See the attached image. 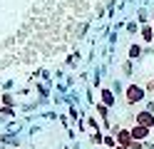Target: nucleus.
I'll use <instances>...</instances> for the list:
<instances>
[{
    "label": "nucleus",
    "instance_id": "f257e3e1",
    "mask_svg": "<svg viewBox=\"0 0 154 149\" xmlns=\"http://www.w3.org/2000/svg\"><path fill=\"white\" fill-rule=\"evenodd\" d=\"M124 102H127V104L147 102V89H144V85H137V82L127 85V87H124Z\"/></svg>",
    "mask_w": 154,
    "mask_h": 149
},
{
    "label": "nucleus",
    "instance_id": "f03ea898",
    "mask_svg": "<svg viewBox=\"0 0 154 149\" xmlns=\"http://www.w3.org/2000/svg\"><path fill=\"white\" fill-rule=\"evenodd\" d=\"M132 119H134V124H139V127L154 129V114L149 112V109H142V112H137V114H134Z\"/></svg>",
    "mask_w": 154,
    "mask_h": 149
},
{
    "label": "nucleus",
    "instance_id": "7ed1b4c3",
    "mask_svg": "<svg viewBox=\"0 0 154 149\" xmlns=\"http://www.w3.org/2000/svg\"><path fill=\"white\" fill-rule=\"evenodd\" d=\"M114 137H117V144L124 147V149H129V144L134 142V139H132V132H129V127H119Z\"/></svg>",
    "mask_w": 154,
    "mask_h": 149
},
{
    "label": "nucleus",
    "instance_id": "20e7f679",
    "mask_svg": "<svg viewBox=\"0 0 154 149\" xmlns=\"http://www.w3.org/2000/svg\"><path fill=\"white\" fill-rule=\"evenodd\" d=\"M129 132H132V139H134V142H147L152 129H147V127H139V124H129Z\"/></svg>",
    "mask_w": 154,
    "mask_h": 149
},
{
    "label": "nucleus",
    "instance_id": "39448f33",
    "mask_svg": "<svg viewBox=\"0 0 154 149\" xmlns=\"http://www.w3.org/2000/svg\"><path fill=\"white\" fill-rule=\"evenodd\" d=\"M100 102L104 104V107H114V102H117V97H114V92H112V89H107V87H104V89H100Z\"/></svg>",
    "mask_w": 154,
    "mask_h": 149
},
{
    "label": "nucleus",
    "instance_id": "423d86ee",
    "mask_svg": "<svg viewBox=\"0 0 154 149\" xmlns=\"http://www.w3.org/2000/svg\"><path fill=\"white\" fill-rule=\"evenodd\" d=\"M139 35H142L144 42H152V40H154V27L152 25H142L139 27Z\"/></svg>",
    "mask_w": 154,
    "mask_h": 149
},
{
    "label": "nucleus",
    "instance_id": "0eeeda50",
    "mask_svg": "<svg viewBox=\"0 0 154 149\" xmlns=\"http://www.w3.org/2000/svg\"><path fill=\"white\" fill-rule=\"evenodd\" d=\"M102 144L107 147V149H117V147H119V144H117V137H114V134H109V132L104 134V139H102Z\"/></svg>",
    "mask_w": 154,
    "mask_h": 149
},
{
    "label": "nucleus",
    "instance_id": "6e6552de",
    "mask_svg": "<svg viewBox=\"0 0 154 149\" xmlns=\"http://www.w3.org/2000/svg\"><path fill=\"white\" fill-rule=\"evenodd\" d=\"M85 122H87V132H102V124L97 122V119H94V117H85Z\"/></svg>",
    "mask_w": 154,
    "mask_h": 149
},
{
    "label": "nucleus",
    "instance_id": "1a4fd4ad",
    "mask_svg": "<svg viewBox=\"0 0 154 149\" xmlns=\"http://www.w3.org/2000/svg\"><path fill=\"white\" fill-rule=\"evenodd\" d=\"M142 55H144V50L139 45H129V60H139Z\"/></svg>",
    "mask_w": 154,
    "mask_h": 149
},
{
    "label": "nucleus",
    "instance_id": "9d476101",
    "mask_svg": "<svg viewBox=\"0 0 154 149\" xmlns=\"http://www.w3.org/2000/svg\"><path fill=\"white\" fill-rule=\"evenodd\" d=\"M102 139H104V134H102V132H90V144L97 147V144H102Z\"/></svg>",
    "mask_w": 154,
    "mask_h": 149
},
{
    "label": "nucleus",
    "instance_id": "9b49d317",
    "mask_svg": "<svg viewBox=\"0 0 154 149\" xmlns=\"http://www.w3.org/2000/svg\"><path fill=\"white\" fill-rule=\"evenodd\" d=\"M0 117H3L5 119V122H8V117H15V107H3V109H0Z\"/></svg>",
    "mask_w": 154,
    "mask_h": 149
},
{
    "label": "nucleus",
    "instance_id": "f8f14e48",
    "mask_svg": "<svg viewBox=\"0 0 154 149\" xmlns=\"http://www.w3.org/2000/svg\"><path fill=\"white\" fill-rule=\"evenodd\" d=\"M3 107H15V99H13V95H3Z\"/></svg>",
    "mask_w": 154,
    "mask_h": 149
},
{
    "label": "nucleus",
    "instance_id": "ddd939ff",
    "mask_svg": "<svg viewBox=\"0 0 154 149\" xmlns=\"http://www.w3.org/2000/svg\"><path fill=\"white\" fill-rule=\"evenodd\" d=\"M124 75H132V70H134V65H132V60H127V62H124Z\"/></svg>",
    "mask_w": 154,
    "mask_h": 149
},
{
    "label": "nucleus",
    "instance_id": "4468645a",
    "mask_svg": "<svg viewBox=\"0 0 154 149\" xmlns=\"http://www.w3.org/2000/svg\"><path fill=\"white\" fill-rule=\"evenodd\" d=\"M144 89H147V92H149V95H154V77L149 79V82H147V85H144Z\"/></svg>",
    "mask_w": 154,
    "mask_h": 149
},
{
    "label": "nucleus",
    "instance_id": "2eb2a0df",
    "mask_svg": "<svg viewBox=\"0 0 154 149\" xmlns=\"http://www.w3.org/2000/svg\"><path fill=\"white\" fill-rule=\"evenodd\" d=\"M129 149H144V142H132Z\"/></svg>",
    "mask_w": 154,
    "mask_h": 149
},
{
    "label": "nucleus",
    "instance_id": "dca6fc26",
    "mask_svg": "<svg viewBox=\"0 0 154 149\" xmlns=\"http://www.w3.org/2000/svg\"><path fill=\"white\" fill-rule=\"evenodd\" d=\"M127 30H129V33H137L139 25H137V23H129V25H127Z\"/></svg>",
    "mask_w": 154,
    "mask_h": 149
},
{
    "label": "nucleus",
    "instance_id": "f3484780",
    "mask_svg": "<svg viewBox=\"0 0 154 149\" xmlns=\"http://www.w3.org/2000/svg\"><path fill=\"white\" fill-rule=\"evenodd\" d=\"M144 109H149V112L154 114V99H147V107H144Z\"/></svg>",
    "mask_w": 154,
    "mask_h": 149
},
{
    "label": "nucleus",
    "instance_id": "a211bd4d",
    "mask_svg": "<svg viewBox=\"0 0 154 149\" xmlns=\"http://www.w3.org/2000/svg\"><path fill=\"white\" fill-rule=\"evenodd\" d=\"M144 149H154V144L149 142V139H147V142H144Z\"/></svg>",
    "mask_w": 154,
    "mask_h": 149
},
{
    "label": "nucleus",
    "instance_id": "6ab92c4d",
    "mask_svg": "<svg viewBox=\"0 0 154 149\" xmlns=\"http://www.w3.org/2000/svg\"><path fill=\"white\" fill-rule=\"evenodd\" d=\"M0 149H10V147H8V144H3V142H0Z\"/></svg>",
    "mask_w": 154,
    "mask_h": 149
},
{
    "label": "nucleus",
    "instance_id": "aec40b11",
    "mask_svg": "<svg viewBox=\"0 0 154 149\" xmlns=\"http://www.w3.org/2000/svg\"><path fill=\"white\" fill-rule=\"evenodd\" d=\"M62 149H72V147H70V144H65V147H62Z\"/></svg>",
    "mask_w": 154,
    "mask_h": 149
},
{
    "label": "nucleus",
    "instance_id": "412c9836",
    "mask_svg": "<svg viewBox=\"0 0 154 149\" xmlns=\"http://www.w3.org/2000/svg\"><path fill=\"white\" fill-rule=\"evenodd\" d=\"M152 25H154V17H152Z\"/></svg>",
    "mask_w": 154,
    "mask_h": 149
},
{
    "label": "nucleus",
    "instance_id": "4be33fe9",
    "mask_svg": "<svg viewBox=\"0 0 154 149\" xmlns=\"http://www.w3.org/2000/svg\"><path fill=\"white\" fill-rule=\"evenodd\" d=\"M117 149H124V147H117Z\"/></svg>",
    "mask_w": 154,
    "mask_h": 149
}]
</instances>
